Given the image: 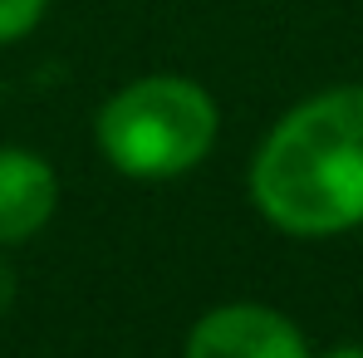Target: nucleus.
Instances as JSON below:
<instances>
[{
    "instance_id": "obj_1",
    "label": "nucleus",
    "mask_w": 363,
    "mask_h": 358,
    "mask_svg": "<svg viewBox=\"0 0 363 358\" xmlns=\"http://www.w3.org/2000/svg\"><path fill=\"white\" fill-rule=\"evenodd\" d=\"M250 201L285 236L363 226V84L295 104L250 157Z\"/></svg>"
},
{
    "instance_id": "obj_2",
    "label": "nucleus",
    "mask_w": 363,
    "mask_h": 358,
    "mask_svg": "<svg viewBox=\"0 0 363 358\" xmlns=\"http://www.w3.org/2000/svg\"><path fill=\"white\" fill-rule=\"evenodd\" d=\"M216 99L186 74H143L99 108L94 142L108 167L133 181H172L216 147Z\"/></svg>"
},
{
    "instance_id": "obj_3",
    "label": "nucleus",
    "mask_w": 363,
    "mask_h": 358,
    "mask_svg": "<svg viewBox=\"0 0 363 358\" xmlns=\"http://www.w3.org/2000/svg\"><path fill=\"white\" fill-rule=\"evenodd\" d=\"M182 358H309V344L270 304H221L191 324Z\"/></svg>"
},
{
    "instance_id": "obj_4",
    "label": "nucleus",
    "mask_w": 363,
    "mask_h": 358,
    "mask_svg": "<svg viewBox=\"0 0 363 358\" xmlns=\"http://www.w3.org/2000/svg\"><path fill=\"white\" fill-rule=\"evenodd\" d=\"M60 206L55 167L30 147H0V245L40 236Z\"/></svg>"
},
{
    "instance_id": "obj_5",
    "label": "nucleus",
    "mask_w": 363,
    "mask_h": 358,
    "mask_svg": "<svg viewBox=\"0 0 363 358\" xmlns=\"http://www.w3.org/2000/svg\"><path fill=\"white\" fill-rule=\"evenodd\" d=\"M45 10H50V0H0V45L25 40L45 20Z\"/></svg>"
},
{
    "instance_id": "obj_6",
    "label": "nucleus",
    "mask_w": 363,
    "mask_h": 358,
    "mask_svg": "<svg viewBox=\"0 0 363 358\" xmlns=\"http://www.w3.org/2000/svg\"><path fill=\"white\" fill-rule=\"evenodd\" d=\"M15 304V270L5 265V255H0V314Z\"/></svg>"
},
{
    "instance_id": "obj_7",
    "label": "nucleus",
    "mask_w": 363,
    "mask_h": 358,
    "mask_svg": "<svg viewBox=\"0 0 363 358\" xmlns=\"http://www.w3.org/2000/svg\"><path fill=\"white\" fill-rule=\"evenodd\" d=\"M324 358H363V344H344V349H329Z\"/></svg>"
}]
</instances>
